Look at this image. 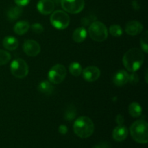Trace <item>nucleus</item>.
Wrapping results in <instances>:
<instances>
[{
    "label": "nucleus",
    "instance_id": "nucleus-29",
    "mask_svg": "<svg viewBox=\"0 0 148 148\" xmlns=\"http://www.w3.org/2000/svg\"><path fill=\"white\" fill-rule=\"evenodd\" d=\"M15 4L19 7H25V6L27 5L30 0H14Z\"/></svg>",
    "mask_w": 148,
    "mask_h": 148
},
{
    "label": "nucleus",
    "instance_id": "nucleus-3",
    "mask_svg": "<svg viewBox=\"0 0 148 148\" xmlns=\"http://www.w3.org/2000/svg\"><path fill=\"white\" fill-rule=\"evenodd\" d=\"M130 134L133 140L140 144L148 142V124L144 119L134 121L130 127Z\"/></svg>",
    "mask_w": 148,
    "mask_h": 148
},
{
    "label": "nucleus",
    "instance_id": "nucleus-25",
    "mask_svg": "<svg viewBox=\"0 0 148 148\" xmlns=\"http://www.w3.org/2000/svg\"><path fill=\"white\" fill-rule=\"evenodd\" d=\"M147 31H145L141 36V39H140V44H141L142 49L143 51L145 53H148V43H147Z\"/></svg>",
    "mask_w": 148,
    "mask_h": 148
},
{
    "label": "nucleus",
    "instance_id": "nucleus-7",
    "mask_svg": "<svg viewBox=\"0 0 148 148\" xmlns=\"http://www.w3.org/2000/svg\"><path fill=\"white\" fill-rule=\"evenodd\" d=\"M10 71L16 78L23 79L28 75V65L23 59H16L10 64Z\"/></svg>",
    "mask_w": 148,
    "mask_h": 148
},
{
    "label": "nucleus",
    "instance_id": "nucleus-14",
    "mask_svg": "<svg viewBox=\"0 0 148 148\" xmlns=\"http://www.w3.org/2000/svg\"><path fill=\"white\" fill-rule=\"evenodd\" d=\"M129 77H130V75L127 71L121 69L116 72L115 75H114L113 82L116 86H123L129 82Z\"/></svg>",
    "mask_w": 148,
    "mask_h": 148
},
{
    "label": "nucleus",
    "instance_id": "nucleus-22",
    "mask_svg": "<svg viewBox=\"0 0 148 148\" xmlns=\"http://www.w3.org/2000/svg\"><path fill=\"white\" fill-rule=\"evenodd\" d=\"M69 72L72 74L73 76L78 77L82 74V67L79 63L77 62H74L70 64L69 66Z\"/></svg>",
    "mask_w": 148,
    "mask_h": 148
},
{
    "label": "nucleus",
    "instance_id": "nucleus-11",
    "mask_svg": "<svg viewBox=\"0 0 148 148\" xmlns=\"http://www.w3.org/2000/svg\"><path fill=\"white\" fill-rule=\"evenodd\" d=\"M54 8L55 4L52 0H39L37 4L38 11L44 15L51 14Z\"/></svg>",
    "mask_w": 148,
    "mask_h": 148
},
{
    "label": "nucleus",
    "instance_id": "nucleus-34",
    "mask_svg": "<svg viewBox=\"0 0 148 148\" xmlns=\"http://www.w3.org/2000/svg\"><path fill=\"white\" fill-rule=\"evenodd\" d=\"M52 1H53V3H56V4H60V1H61V0H52Z\"/></svg>",
    "mask_w": 148,
    "mask_h": 148
},
{
    "label": "nucleus",
    "instance_id": "nucleus-2",
    "mask_svg": "<svg viewBox=\"0 0 148 148\" xmlns=\"http://www.w3.org/2000/svg\"><path fill=\"white\" fill-rule=\"evenodd\" d=\"M73 130L77 137L85 139L90 137L93 134L95 127L92 121L89 117L80 116L75 120Z\"/></svg>",
    "mask_w": 148,
    "mask_h": 148
},
{
    "label": "nucleus",
    "instance_id": "nucleus-8",
    "mask_svg": "<svg viewBox=\"0 0 148 148\" xmlns=\"http://www.w3.org/2000/svg\"><path fill=\"white\" fill-rule=\"evenodd\" d=\"M60 4L66 12L77 14L81 12L85 7V0H61Z\"/></svg>",
    "mask_w": 148,
    "mask_h": 148
},
{
    "label": "nucleus",
    "instance_id": "nucleus-26",
    "mask_svg": "<svg viewBox=\"0 0 148 148\" xmlns=\"http://www.w3.org/2000/svg\"><path fill=\"white\" fill-rule=\"evenodd\" d=\"M30 28H31L32 31L34 32L36 34H40L44 30L43 26L40 23H34L31 26H30Z\"/></svg>",
    "mask_w": 148,
    "mask_h": 148
},
{
    "label": "nucleus",
    "instance_id": "nucleus-9",
    "mask_svg": "<svg viewBox=\"0 0 148 148\" xmlns=\"http://www.w3.org/2000/svg\"><path fill=\"white\" fill-rule=\"evenodd\" d=\"M23 51L28 56L35 57L40 51V46L37 41L34 40H27L23 46Z\"/></svg>",
    "mask_w": 148,
    "mask_h": 148
},
{
    "label": "nucleus",
    "instance_id": "nucleus-12",
    "mask_svg": "<svg viewBox=\"0 0 148 148\" xmlns=\"http://www.w3.org/2000/svg\"><path fill=\"white\" fill-rule=\"evenodd\" d=\"M143 30V25L137 20L128 22L125 26V31L130 36H137Z\"/></svg>",
    "mask_w": 148,
    "mask_h": 148
},
{
    "label": "nucleus",
    "instance_id": "nucleus-20",
    "mask_svg": "<svg viewBox=\"0 0 148 148\" xmlns=\"http://www.w3.org/2000/svg\"><path fill=\"white\" fill-rule=\"evenodd\" d=\"M142 107L138 103L132 102L129 106V113L130 116L134 118H138L142 115Z\"/></svg>",
    "mask_w": 148,
    "mask_h": 148
},
{
    "label": "nucleus",
    "instance_id": "nucleus-17",
    "mask_svg": "<svg viewBox=\"0 0 148 148\" xmlns=\"http://www.w3.org/2000/svg\"><path fill=\"white\" fill-rule=\"evenodd\" d=\"M29 29H30V24L26 20L17 22L14 26V32L19 36L25 34Z\"/></svg>",
    "mask_w": 148,
    "mask_h": 148
},
{
    "label": "nucleus",
    "instance_id": "nucleus-21",
    "mask_svg": "<svg viewBox=\"0 0 148 148\" xmlns=\"http://www.w3.org/2000/svg\"><path fill=\"white\" fill-rule=\"evenodd\" d=\"M77 116V109L73 104H70L67 106L64 112V119L66 121H71L75 119Z\"/></svg>",
    "mask_w": 148,
    "mask_h": 148
},
{
    "label": "nucleus",
    "instance_id": "nucleus-31",
    "mask_svg": "<svg viewBox=\"0 0 148 148\" xmlns=\"http://www.w3.org/2000/svg\"><path fill=\"white\" fill-rule=\"evenodd\" d=\"M116 122L118 125H122L124 122V118L121 114H118L116 117Z\"/></svg>",
    "mask_w": 148,
    "mask_h": 148
},
{
    "label": "nucleus",
    "instance_id": "nucleus-1",
    "mask_svg": "<svg viewBox=\"0 0 148 148\" xmlns=\"http://www.w3.org/2000/svg\"><path fill=\"white\" fill-rule=\"evenodd\" d=\"M144 53L138 48H132L124 55L122 62L124 67L131 72H137L144 62Z\"/></svg>",
    "mask_w": 148,
    "mask_h": 148
},
{
    "label": "nucleus",
    "instance_id": "nucleus-5",
    "mask_svg": "<svg viewBox=\"0 0 148 148\" xmlns=\"http://www.w3.org/2000/svg\"><path fill=\"white\" fill-rule=\"evenodd\" d=\"M50 21L55 28L58 30H64L69 26L70 18L66 12L63 10H56L52 12Z\"/></svg>",
    "mask_w": 148,
    "mask_h": 148
},
{
    "label": "nucleus",
    "instance_id": "nucleus-13",
    "mask_svg": "<svg viewBox=\"0 0 148 148\" xmlns=\"http://www.w3.org/2000/svg\"><path fill=\"white\" fill-rule=\"evenodd\" d=\"M128 130L125 126L118 125L114 128L112 132V137L115 141L122 142L127 139L128 136Z\"/></svg>",
    "mask_w": 148,
    "mask_h": 148
},
{
    "label": "nucleus",
    "instance_id": "nucleus-23",
    "mask_svg": "<svg viewBox=\"0 0 148 148\" xmlns=\"http://www.w3.org/2000/svg\"><path fill=\"white\" fill-rule=\"evenodd\" d=\"M110 34L114 37H119L123 34V30L119 25H112L109 27Z\"/></svg>",
    "mask_w": 148,
    "mask_h": 148
},
{
    "label": "nucleus",
    "instance_id": "nucleus-6",
    "mask_svg": "<svg viewBox=\"0 0 148 148\" xmlns=\"http://www.w3.org/2000/svg\"><path fill=\"white\" fill-rule=\"evenodd\" d=\"M66 76V69L62 64H56L51 68L48 73V79L52 84L59 85L63 82Z\"/></svg>",
    "mask_w": 148,
    "mask_h": 148
},
{
    "label": "nucleus",
    "instance_id": "nucleus-28",
    "mask_svg": "<svg viewBox=\"0 0 148 148\" xmlns=\"http://www.w3.org/2000/svg\"><path fill=\"white\" fill-rule=\"evenodd\" d=\"M95 17L93 16H89V17H83L82 19V24L83 25L87 26L89 25L90 24H91L92 23H93L94 21H95Z\"/></svg>",
    "mask_w": 148,
    "mask_h": 148
},
{
    "label": "nucleus",
    "instance_id": "nucleus-24",
    "mask_svg": "<svg viewBox=\"0 0 148 148\" xmlns=\"http://www.w3.org/2000/svg\"><path fill=\"white\" fill-rule=\"evenodd\" d=\"M11 59V55L7 51L0 49V66L7 64Z\"/></svg>",
    "mask_w": 148,
    "mask_h": 148
},
{
    "label": "nucleus",
    "instance_id": "nucleus-33",
    "mask_svg": "<svg viewBox=\"0 0 148 148\" xmlns=\"http://www.w3.org/2000/svg\"><path fill=\"white\" fill-rule=\"evenodd\" d=\"M132 7H133V9H134V10H140V4H139L138 1H137V0H133V1H132Z\"/></svg>",
    "mask_w": 148,
    "mask_h": 148
},
{
    "label": "nucleus",
    "instance_id": "nucleus-18",
    "mask_svg": "<svg viewBox=\"0 0 148 148\" xmlns=\"http://www.w3.org/2000/svg\"><path fill=\"white\" fill-rule=\"evenodd\" d=\"M87 30L84 27H77L72 33V39L76 43H82L87 37Z\"/></svg>",
    "mask_w": 148,
    "mask_h": 148
},
{
    "label": "nucleus",
    "instance_id": "nucleus-16",
    "mask_svg": "<svg viewBox=\"0 0 148 148\" xmlns=\"http://www.w3.org/2000/svg\"><path fill=\"white\" fill-rule=\"evenodd\" d=\"M23 14V8L22 7L16 6L11 7L7 11V17L10 21H14L17 20Z\"/></svg>",
    "mask_w": 148,
    "mask_h": 148
},
{
    "label": "nucleus",
    "instance_id": "nucleus-19",
    "mask_svg": "<svg viewBox=\"0 0 148 148\" xmlns=\"http://www.w3.org/2000/svg\"><path fill=\"white\" fill-rule=\"evenodd\" d=\"M53 89H54V88H53L51 82L47 80L42 81L38 85V90L41 93L46 94V95L51 94L53 92Z\"/></svg>",
    "mask_w": 148,
    "mask_h": 148
},
{
    "label": "nucleus",
    "instance_id": "nucleus-27",
    "mask_svg": "<svg viewBox=\"0 0 148 148\" xmlns=\"http://www.w3.org/2000/svg\"><path fill=\"white\" fill-rule=\"evenodd\" d=\"M139 81H140L139 75L135 72H132V74L130 75V77H129V82L132 85H136V84L138 83Z\"/></svg>",
    "mask_w": 148,
    "mask_h": 148
},
{
    "label": "nucleus",
    "instance_id": "nucleus-30",
    "mask_svg": "<svg viewBox=\"0 0 148 148\" xmlns=\"http://www.w3.org/2000/svg\"><path fill=\"white\" fill-rule=\"evenodd\" d=\"M92 148H111V146H110V145L108 143L103 142V143H100L94 145Z\"/></svg>",
    "mask_w": 148,
    "mask_h": 148
},
{
    "label": "nucleus",
    "instance_id": "nucleus-32",
    "mask_svg": "<svg viewBox=\"0 0 148 148\" xmlns=\"http://www.w3.org/2000/svg\"><path fill=\"white\" fill-rule=\"evenodd\" d=\"M68 132V128L64 124H62L59 127V132L61 134H66Z\"/></svg>",
    "mask_w": 148,
    "mask_h": 148
},
{
    "label": "nucleus",
    "instance_id": "nucleus-15",
    "mask_svg": "<svg viewBox=\"0 0 148 148\" xmlns=\"http://www.w3.org/2000/svg\"><path fill=\"white\" fill-rule=\"evenodd\" d=\"M2 44L4 49L7 50L14 51L18 47L19 42L18 40L13 36H7L3 39Z\"/></svg>",
    "mask_w": 148,
    "mask_h": 148
},
{
    "label": "nucleus",
    "instance_id": "nucleus-10",
    "mask_svg": "<svg viewBox=\"0 0 148 148\" xmlns=\"http://www.w3.org/2000/svg\"><path fill=\"white\" fill-rule=\"evenodd\" d=\"M82 77L88 82L96 81L101 76V71L97 66H90L82 70Z\"/></svg>",
    "mask_w": 148,
    "mask_h": 148
},
{
    "label": "nucleus",
    "instance_id": "nucleus-4",
    "mask_svg": "<svg viewBox=\"0 0 148 148\" xmlns=\"http://www.w3.org/2000/svg\"><path fill=\"white\" fill-rule=\"evenodd\" d=\"M88 33L91 38L97 42H103L108 38V30L103 23L94 21L90 25Z\"/></svg>",
    "mask_w": 148,
    "mask_h": 148
}]
</instances>
